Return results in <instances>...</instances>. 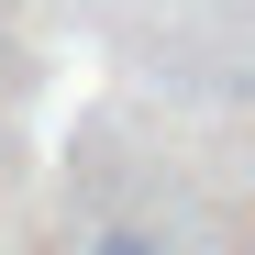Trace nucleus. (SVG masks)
I'll return each mask as SVG.
<instances>
[{
	"mask_svg": "<svg viewBox=\"0 0 255 255\" xmlns=\"http://www.w3.org/2000/svg\"><path fill=\"white\" fill-rule=\"evenodd\" d=\"M78 255H166V233H144V222H100Z\"/></svg>",
	"mask_w": 255,
	"mask_h": 255,
	"instance_id": "obj_1",
	"label": "nucleus"
}]
</instances>
